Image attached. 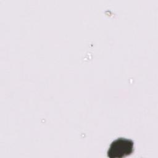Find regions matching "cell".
<instances>
[{
  "label": "cell",
  "mask_w": 158,
  "mask_h": 158,
  "mask_svg": "<svg viewBox=\"0 0 158 158\" xmlns=\"http://www.w3.org/2000/svg\"><path fill=\"white\" fill-rule=\"evenodd\" d=\"M134 150V143L130 139L119 138L110 144L107 151L109 158H122L130 155Z\"/></svg>",
  "instance_id": "obj_1"
}]
</instances>
